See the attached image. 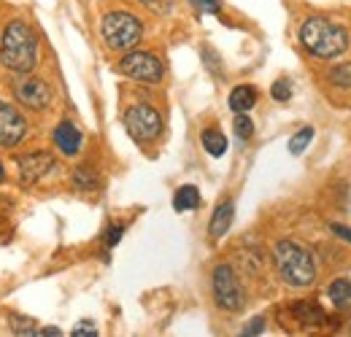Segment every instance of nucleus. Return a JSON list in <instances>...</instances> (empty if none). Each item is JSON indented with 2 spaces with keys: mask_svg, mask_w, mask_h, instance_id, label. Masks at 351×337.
I'll return each instance as SVG.
<instances>
[{
  "mask_svg": "<svg viewBox=\"0 0 351 337\" xmlns=\"http://www.w3.org/2000/svg\"><path fill=\"white\" fill-rule=\"evenodd\" d=\"M0 60L14 73H30L38 65V36L27 22H8L0 41Z\"/></svg>",
  "mask_w": 351,
  "mask_h": 337,
  "instance_id": "1",
  "label": "nucleus"
},
{
  "mask_svg": "<svg viewBox=\"0 0 351 337\" xmlns=\"http://www.w3.org/2000/svg\"><path fill=\"white\" fill-rule=\"evenodd\" d=\"M300 43L308 54L319 57V60H332L341 57L349 46V36L343 27L332 25L324 16H311L300 27Z\"/></svg>",
  "mask_w": 351,
  "mask_h": 337,
  "instance_id": "2",
  "label": "nucleus"
},
{
  "mask_svg": "<svg viewBox=\"0 0 351 337\" xmlns=\"http://www.w3.org/2000/svg\"><path fill=\"white\" fill-rule=\"evenodd\" d=\"M273 259H276L278 275L289 286H311L313 284L316 264H313V256H311L306 246H300L295 240H281L273 249Z\"/></svg>",
  "mask_w": 351,
  "mask_h": 337,
  "instance_id": "3",
  "label": "nucleus"
},
{
  "mask_svg": "<svg viewBox=\"0 0 351 337\" xmlns=\"http://www.w3.org/2000/svg\"><path fill=\"white\" fill-rule=\"evenodd\" d=\"M100 33H103V41L108 43L114 51H128V49H132L135 43L141 41L143 25L128 11H111L103 19Z\"/></svg>",
  "mask_w": 351,
  "mask_h": 337,
  "instance_id": "4",
  "label": "nucleus"
},
{
  "mask_svg": "<svg viewBox=\"0 0 351 337\" xmlns=\"http://www.w3.org/2000/svg\"><path fill=\"white\" fill-rule=\"evenodd\" d=\"M211 286H214V299L221 310H241L246 305V295H243V286L235 275V270L230 264H219L214 270V278H211Z\"/></svg>",
  "mask_w": 351,
  "mask_h": 337,
  "instance_id": "5",
  "label": "nucleus"
},
{
  "mask_svg": "<svg viewBox=\"0 0 351 337\" xmlns=\"http://www.w3.org/2000/svg\"><path fill=\"white\" fill-rule=\"evenodd\" d=\"M119 73L132 82H141V84H157V82H162L165 68L149 51H130L119 60Z\"/></svg>",
  "mask_w": 351,
  "mask_h": 337,
  "instance_id": "6",
  "label": "nucleus"
},
{
  "mask_svg": "<svg viewBox=\"0 0 351 337\" xmlns=\"http://www.w3.org/2000/svg\"><path fill=\"white\" fill-rule=\"evenodd\" d=\"M125 129L130 132L132 140L149 143V140L160 138V132H162V116L152 105H132V108L125 111Z\"/></svg>",
  "mask_w": 351,
  "mask_h": 337,
  "instance_id": "7",
  "label": "nucleus"
},
{
  "mask_svg": "<svg viewBox=\"0 0 351 337\" xmlns=\"http://www.w3.org/2000/svg\"><path fill=\"white\" fill-rule=\"evenodd\" d=\"M25 135H27V119L11 103L0 100V146L14 149L25 140Z\"/></svg>",
  "mask_w": 351,
  "mask_h": 337,
  "instance_id": "8",
  "label": "nucleus"
},
{
  "mask_svg": "<svg viewBox=\"0 0 351 337\" xmlns=\"http://www.w3.org/2000/svg\"><path fill=\"white\" fill-rule=\"evenodd\" d=\"M14 92H16V97H19V103L22 105H27L30 111H44L49 108V103H51V86L46 84L44 79H38V76H25V79H19L16 84H14Z\"/></svg>",
  "mask_w": 351,
  "mask_h": 337,
  "instance_id": "9",
  "label": "nucleus"
},
{
  "mask_svg": "<svg viewBox=\"0 0 351 337\" xmlns=\"http://www.w3.org/2000/svg\"><path fill=\"white\" fill-rule=\"evenodd\" d=\"M54 168H57V162L49 151H33V154L19 160V178L25 186H33L41 178H46L49 173H54Z\"/></svg>",
  "mask_w": 351,
  "mask_h": 337,
  "instance_id": "10",
  "label": "nucleus"
},
{
  "mask_svg": "<svg viewBox=\"0 0 351 337\" xmlns=\"http://www.w3.org/2000/svg\"><path fill=\"white\" fill-rule=\"evenodd\" d=\"M82 132L73 122H60L54 127V146L65 154V157H76L82 151Z\"/></svg>",
  "mask_w": 351,
  "mask_h": 337,
  "instance_id": "11",
  "label": "nucleus"
},
{
  "mask_svg": "<svg viewBox=\"0 0 351 337\" xmlns=\"http://www.w3.org/2000/svg\"><path fill=\"white\" fill-rule=\"evenodd\" d=\"M232 219H235V205L227 197V200H221L219 205H217V211L211 216V224H208V232H211L214 240H219V238L227 235V229L232 227Z\"/></svg>",
  "mask_w": 351,
  "mask_h": 337,
  "instance_id": "12",
  "label": "nucleus"
},
{
  "mask_svg": "<svg viewBox=\"0 0 351 337\" xmlns=\"http://www.w3.org/2000/svg\"><path fill=\"white\" fill-rule=\"evenodd\" d=\"M257 105V89L252 84H241L230 92V108L235 114H249Z\"/></svg>",
  "mask_w": 351,
  "mask_h": 337,
  "instance_id": "13",
  "label": "nucleus"
},
{
  "mask_svg": "<svg viewBox=\"0 0 351 337\" xmlns=\"http://www.w3.org/2000/svg\"><path fill=\"white\" fill-rule=\"evenodd\" d=\"M292 310H295V319H298L303 327H319V324L324 321V310H322L316 302H295Z\"/></svg>",
  "mask_w": 351,
  "mask_h": 337,
  "instance_id": "14",
  "label": "nucleus"
},
{
  "mask_svg": "<svg viewBox=\"0 0 351 337\" xmlns=\"http://www.w3.org/2000/svg\"><path fill=\"white\" fill-rule=\"evenodd\" d=\"M197 205H200V192H197V186H181L173 195V208L178 213L195 211Z\"/></svg>",
  "mask_w": 351,
  "mask_h": 337,
  "instance_id": "15",
  "label": "nucleus"
},
{
  "mask_svg": "<svg viewBox=\"0 0 351 337\" xmlns=\"http://www.w3.org/2000/svg\"><path fill=\"white\" fill-rule=\"evenodd\" d=\"M327 295H330V299L335 302V308L346 310V308H351V281H346V278L332 281L330 289H327Z\"/></svg>",
  "mask_w": 351,
  "mask_h": 337,
  "instance_id": "16",
  "label": "nucleus"
},
{
  "mask_svg": "<svg viewBox=\"0 0 351 337\" xmlns=\"http://www.w3.org/2000/svg\"><path fill=\"white\" fill-rule=\"evenodd\" d=\"M203 149L211 154V157H221L227 151V138L221 129H206L203 132Z\"/></svg>",
  "mask_w": 351,
  "mask_h": 337,
  "instance_id": "17",
  "label": "nucleus"
},
{
  "mask_svg": "<svg viewBox=\"0 0 351 337\" xmlns=\"http://www.w3.org/2000/svg\"><path fill=\"white\" fill-rule=\"evenodd\" d=\"M311 138H313V129L311 127H303L300 132H295L292 140H289V154H303L308 149V143H311Z\"/></svg>",
  "mask_w": 351,
  "mask_h": 337,
  "instance_id": "18",
  "label": "nucleus"
},
{
  "mask_svg": "<svg viewBox=\"0 0 351 337\" xmlns=\"http://www.w3.org/2000/svg\"><path fill=\"white\" fill-rule=\"evenodd\" d=\"M330 82L341 89H351V62H343L330 71Z\"/></svg>",
  "mask_w": 351,
  "mask_h": 337,
  "instance_id": "19",
  "label": "nucleus"
},
{
  "mask_svg": "<svg viewBox=\"0 0 351 337\" xmlns=\"http://www.w3.org/2000/svg\"><path fill=\"white\" fill-rule=\"evenodd\" d=\"M8 327L14 329V335H36V321H30V319L11 316L8 319Z\"/></svg>",
  "mask_w": 351,
  "mask_h": 337,
  "instance_id": "20",
  "label": "nucleus"
},
{
  "mask_svg": "<svg viewBox=\"0 0 351 337\" xmlns=\"http://www.w3.org/2000/svg\"><path fill=\"white\" fill-rule=\"evenodd\" d=\"M235 135H238L241 140H249V138L254 135V122H252L246 114H238V116H235Z\"/></svg>",
  "mask_w": 351,
  "mask_h": 337,
  "instance_id": "21",
  "label": "nucleus"
},
{
  "mask_svg": "<svg viewBox=\"0 0 351 337\" xmlns=\"http://www.w3.org/2000/svg\"><path fill=\"white\" fill-rule=\"evenodd\" d=\"M73 184H76L79 189H95V186H97V175L89 173L87 168H79L73 173Z\"/></svg>",
  "mask_w": 351,
  "mask_h": 337,
  "instance_id": "22",
  "label": "nucleus"
},
{
  "mask_svg": "<svg viewBox=\"0 0 351 337\" xmlns=\"http://www.w3.org/2000/svg\"><path fill=\"white\" fill-rule=\"evenodd\" d=\"M270 95H273V100H278V103H287V100L292 97V84H289L287 79H278L276 84L270 86Z\"/></svg>",
  "mask_w": 351,
  "mask_h": 337,
  "instance_id": "23",
  "label": "nucleus"
},
{
  "mask_svg": "<svg viewBox=\"0 0 351 337\" xmlns=\"http://www.w3.org/2000/svg\"><path fill=\"white\" fill-rule=\"evenodd\" d=\"M122 232H125V224H108V235H106V249H114V246L119 243Z\"/></svg>",
  "mask_w": 351,
  "mask_h": 337,
  "instance_id": "24",
  "label": "nucleus"
},
{
  "mask_svg": "<svg viewBox=\"0 0 351 337\" xmlns=\"http://www.w3.org/2000/svg\"><path fill=\"white\" fill-rule=\"evenodd\" d=\"M203 14H219V0H189Z\"/></svg>",
  "mask_w": 351,
  "mask_h": 337,
  "instance_id": "25",
  "label": "nucleus"
},
{
  "mask_svg": "<svg viewBox=\"0 0 351 337\" xmlns=\"http://www.w3.org/2000/svg\"><path fill=\"white\" fill-rule=\"evenodd\" d=\"M143 5H149L152 11H157V14H168V8L173 5V0H141Z\"/></svg>",
  "mask_w": 351,
  "mask_h": 337,
  "instance_id": "26",
  "label": "nucleus"
},
{
  "mask_svg": "<svg viewBox=\"0 0 351 337\" xmlns=\"http://www.w3.org/2000/svg\"><path fill=\"white\" fill-rule=\"evenodd\" d=\"M263 329H265V319H254V321H249L243 327V335H260Z\"/></svg>",
  "mask_w": 351,
  "mask_h": 337,
  "instance_id": "27",
  "label": "nucleus"
},
{
  "mask_svg": "<svg viewBox=\"0 0 351 337\" xmlns=\"http://www.w3.org/2000/svg\"><path fill=\"white\" fill-rule=\"evenodd\" d=\"M73 335H97V329H95V324H89V321H84V324H79L76 329H73Z\"/></svg>",
  "mask_w": 351,
  "mask_h": 337,
  "instance_id": "28",
  "label": "nucleus"
},
{
  "mask_svg": "<svg viewBox=\"0 0 351 337\" xmlns=\"http://www.w3.org/2000/svg\"><path fill=\"white\" fill-rule=\"evenodd\" d=\"M332 232H335L338 238H343V240H349V243H351V229H349V227H343V224H332Z\"/></svg>",
  "mask_w": 351,
  "mask_h": 337,
  "instance_id": "29",
  "label": "nucleus"
},
{
  "mask_svg": "<svg viewBox=\"0 0 351 337\" xmlns=\"http://www.w3.org/2000/svg\"><path fill=\"white\" fill-rule=\"evenodd\" d=\"M3 175H5V173H3V162H0V184H3Z\"/></svg>",
  "mask_w": 351,
  "mask_h": 337,
  "instance_id": "30",
  "label": "nucleus"
},
{
  "mask_svg": "<svg viewBox=\"0 0 351 337\" xmlns=\"http://www.w3.org/2000/svg\"><path fill=\"white\" fill-rule=\"evenodd\" d=\"M346 332L351 335V319H349V324H346Z\"/></svg>",
  "mask_w": 351,
  "mask_h": 337,
  "instance_id": "31",
  "label": "nucleus"
}]
</instances>
